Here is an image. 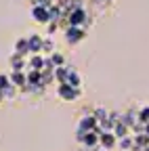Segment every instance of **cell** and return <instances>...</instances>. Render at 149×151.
<instances>
[{"label":"cell","instance_id":"6","mask_svg":"<svg viewBox=\"0 0 149 151\" xmlns=\"http://www.w3.org/2000/svg\"><path fill=\"white\" fill-rule=\"evenodd\" d=\"M32 17H34V21H38V23H48L50 21L48 6H32Z\"/></svg>","mask_w":149,"mask_h":151},{"label":"cell","instance_id":"3","mask_svg":"<svg viewBox=\"0 0 149 151\" xmlns=\"http://www.w3.org/2000/svg\"><path fill=\"white\" fill-rule=\"evenodd\" d=\"M57 94H59L61 101H76L80 97V88H76V86H71V84L65 82V84H59Z\"/></svg>","mask_w":149,"mask_h":151},{"label":"cell","instance_id":"14","mask_svg":"<svg viewBox=\"0 0 149 151\" xmlns=\"http://www.w3.org/2000/svg\"><path fill=\"white\" fill-rule=\"evenodd\" d=\"M132 145H135V137L132 134H126V137L118 139V147L122 151H132Z\"/></svg>","mask_w":149,"mask_h":151},{"label":"cell","instance_id":"21","mask_svg":"<svg viewBox=\"0 0 149 151\" xmlns=\"http://www.w3.org/2000/svg\"><path fill=\"white\" fill-rule=\"evenodd\" d=\"M145 134H147V137H149V122H147V124H145Z\"/></svg>","mask_w":149,"mask_h":151},{"label":"cell","instance_id":"9","mask_svg":"<svg viewBox=\"0 0 149 151\" xmlns=\"http://www.w3.org/2000/svg\"><path fill=\"white\" fill-rule=\"evenodd\" d=\"M27 42H30V52H32V55H38V52H42V42H44V38H42V36H38V34H32V36L27 38Z\"/></svg>","mask_w":149,"mask_h":151},{"label":"cell","instance_id":"15","mask_svg":"<svg viewBox=\"0 0 149 151\" xmlns=\"http://www.w3.org/2000/svg\"><path fill=\"white\" fill-rule=\"evenodd\" d=\"M67 84L76 86V88H80V84H82V78H80V73H78L76 69H69V76H67Z\"/></svg>","mask_w":149,"mask_h":151},{"label":"cell","instance_id":"2","mask_svg":"<svg viewBox=\"0 0 149 151\" xmlns=\"http://www.w3.org/2000/svg\"><path fill=\"white\" fill-rule=\"evenodd\" d=\"M63 34H65V40H67L69 44H78V42L84 40L86 29H84V27H76V25H67V27L63 29Z\"/></svg>","mask_w":149,"mask_h":151},{"label":"cell","instance_id":"11","mask_svg":"<svg viewBox=\"0 0 149 151\" xmlns=\"http://www.w3.org/2000/svg\"><path fill=\"white\" fill-rule=\"evenodd\" d=\"M11 67H13V71H27V61L23 59L21 55H13L11 57Z\"/></svg>","mask_w":149,"mask_h":151},{"label":"cell","instance_id":"4","mask_svg":"<svg viewBox=\"0 0 149 151\" xmlns=\"http://www.w3.org/2000/svg\"><path fill=\"white\" fill-rule=\"evenodd\" d=\"M97 118L92 116V113H88V116H84L80 122H78V132H76V137H82V134H86V132H90V130H95L97 128Z\"/></svg>","mask_w":149,"mask_h":151},{"label":"cell","instance_id":"5","mask_svg":"<svg viewBox=\"0 0 149 151\" xmlns=\"http://www.w3.org/2000/svg\"><path fill=\"white\" fill-rule=\"evenodd\" d=\"M78 141L90 151V149H95V147H99V141H101V134L97 130H90V132H86V134H82V137H78Z\"/></svg>","mask_w":149,"mask_h":151},{"label":"cell","instance_id":"7","mask_svg":"<svg viewBox=\"0 0 149 151\" xmlns=\"http://www.w3.org/2000/svg\"><path fill=\"white\" fill-rule=\"evenodd\" d=\"M44 67H46V57H44L42 52L32 55V59H27V69H38V71H42Z\"/></svg>","mask_w":149,"mask_h":151},{"label":"cell","instance_id":"16","mask_svg":"<svg viewBox=\"0 0 149 151\" xmlns=\"http://www.w3.org/2000/svg\"><path fill=\"white\" fill-rule=\"evenodd\" d=\"M48 61H50L55 67H63V65H65V57H63L61 52H53V55H48Z\"/></svg>","mask_w":149,"mask_h":151},{"label":"cell","instance_id":"17","mask_svg":"<svg viewBox=\"0 0 149 151\" xmlns=\"http://www.w3.org/2000/svg\"><path fill=\"white\" fill-rule=\"evenodd\" d=\"M92 116L97 118V122H103V120H107V118H109V111H107L105 107H97L95 111H92Z\"/></svg>","mask_w":149,"mask_h":151},{"label":"cell","instance_id":"19","mask_svg":"<svg viewBox=\"0 0 149 151\" xmlns=\"http://www.w3.org/2000/svg\"><path fill=\"white\" fill-rule=\"evenodd\" d=\"M139 116H141V122H149V105H145V107H141L139 109Z\"/></svg>","mask_w":149,"mask_h":151},{"label":"cell","instance_id":"1","mask_svg":"<svg viewBox=\"0 0 149 151\" xmlns=\"http://www.w3.org/2000/svg\"><path fill=\"white\" fill-rule=\"evenodd\" d=\"M90 23V19H88V13L86 9H71L69 15H67V25H76V27H84Z\"/></svg>","mask_w":149,"mask_h":151},{"label":"cell","instance_id":"20","mask_svg":"<svg viewBox=\"0 0 149 151\" xmlns=\"http://www.w3.org/2000/svg\"><path fill=\"white\" fill-rule=\"evenodd\" d=\"M90 151H109V149H105V147H101V145H99V147H95V149H90Z\"/></svg>","mask_w":149,"mask_h":151},{"label":"cell","instance_id":"12","mask_svg":"<svg viewBox=\"0 0 149 151\" xmlns=\"http://www.w3.org/2000/svg\"><path fill=\"white\" fill-rule=\"evenodd\" d=\"M15 52L21 55V57L32 55V52H30V42H27V38H19V40L15 42Z\"/></svg>","mask_w":149,"mask_h":151},{"label":"cell","instance_id":"10","mask_svg":"<svg viewBox=\"0 0 149 151\" xmlns=\"http://www.w3.org/2000/svg\"><path fill=\"white\" fill-rule=\"evenodd\" d=\"M99 145L105 147V149H114V147L118 145V137L114 134V132H101V141H99Z\"/></svg>","mask_w":149,"mask_h":151},{"label":"cell","instance_id":"13","mask_svg":"<svg viewBox=\"0 0 149 151\" xmlns=\"http://www.w3.org/2000/svg\"><path fill=\"white\" fill-rule=\"evenodd\" d=\"M69 69H71V67H67V65L55 67V80H57L59 84H65V82H67V76H69Z\"/></svg>","mask_w":149,"mask_h":151},{"label":"cell","instance_id":"8","mask_svg":"<svg viewBox=\"0 0 149 151\" xmlns=\"http://www.w3.org/2000/svg\"><path fill=\"white\" fill-rule=\"evenodd\" d=\"M9 80H11V84L17 86V88H25V86H27V73H25V71H11Z\"/></svg>","mask_w":149,"mask_h":151},{"label":"cell","instance_id":"18","mask_svg":"<svg viewBox=\"0 0 149 151\" xmlns=\"http://www.w3.org/2000/svg\"><path fill=\"white\" fill-rule=\"evenodd\" d=\"M53 55L55 52V44H53V40L50 38H44V42H42V55Z\"/></svg>","mask_w":149,"mask_h":151}]
</instances>
